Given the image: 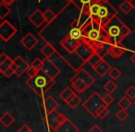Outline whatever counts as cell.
<instances>
[{
	"mask_svg": "<svg viewBox=\"0 0 135 132\" xmlns=\"http://www.w3.org/2000/svg\"><path fill=\"white\" fill-rule=\"evenodd\" d=\"M30 129H31V128H29V126H27L26 124H23L22 126H21V128H20L19 129L17 130V132H28Z\"/></svg>",
	"mask_w": 135,
	"mask_h": 132,
	"instance_id": "obj_46",
	"label": "cell"
},
{
	"mask_svg": "<svg viewBox=\"0 0 135 132\" xmlns=\"http://www.w3.org/2000/svg\"><path fill=\"white\" fill-rule=\"evenodd\" d=\"M131 104H132V101H131V99H129V97L127 96V95L123 96L118 102V105L119 106L121 109H125V110H127L128 108H129V106L131 105Z\"/></svg>",
	"mask_w": 135,
	"mask_h": 132,
	"instance_id": "obj_28",
	"label": "cell"
},
{
	"mask_svg": "<svg viewBox=\"0 0 135 132\" xmlns=\"http://www.w3.org/2000/svg\"><path fill=\"white\" fill-rule=\"evenodd\" d=\"M103 100H104V102H105V105L108 106V105H110L113 102H114V97L111 95V93L107 92V94H105L103 96Z\"/></svg>",
	"mask_w": 135,
	"mask_h": 132,
	"instance_id": "obj_42",
	"label": "cell"
},
{
	"mask_svg": "<svg viewBox=\"0 0 135 132\" xmlns=\"http://www.w3.org/2000/svg\"><path fill=\"white\" fill-rule=\"evenodd\" d=\"M58 115H59V112H57L56 110L45 115L44 121H45V125H46L48 131H50V130H52V129L56 130V128L59 126V124H58V121H57Z\"/></svg>",
	"mask_w": 135,
	"mask_h": 132,
	"instance_id": "obj_10",
	"label": "cell"
},
{
	"mask_svg": "<svg viewBox=\"0 0 135 132\" xmlns=\"http://www.w3.org/2000/svg\"><path fill=\"white\" fill-rule=\"evenodd\" d=\"M8 57H9V56H7L5 53H1V54H0V64H2L3 62L6 61V60L8 59Z\"/></svg>",
	"mask_w": 135,
	"mask_h": 132,
	"instance_id": "obj_47",
	"label": "cell"
},
{
	"mask_svg": "<svg viewBox=\"0 0 135 132\" xmlns=\"http://www.w3.org/2000/svg\"><path fill=\"white\" fill-rule=\"evenodd\" d=\"M75 53L79 56H81L83 61L87 63V61H88L91 56L95 53V51H94V49L93 48L92 46H90V45H88L87 43L83 42V43L78 47V49L76 50Z\"/></svg>",
	"mask_w": 135,
	"mask_h": 132,
	"instance_id": "obj_13",
	"label": "cell"
},
{
	"mask_svg": "<svg viewBox=\"0 0 135 132\" xmlns=\"http://www.w3.org/2000/svg\"><path fill=\"white\" fill-rule=\"evenodd\" d=\"M131 33V30L125 24V23H123L121 26V36L125 39V38L127 37V36H129Z\"/></svg>",
	"mask_w": 135,
	"mask_h": 132,
	"instance_id": "obj_41",
	"label": "cell"
},
{
	"mask_svg": "<svg viewBox=\"0 0 135 132\" xmlns=\"http://www.w3.org/2000/svg\"><path fill=\"white\" fill-rule=\"evenodd\" d=\"M66 1H67L69 4H70V2H71V0H66Z\"/></svg>",
	"mask_w": 135,
	"mask_h": 132,
	"instance_id": "obj_53",
	"label": "cell"
},
{
	"mask_svg": "<svg viewBox=\"0 0 135 132\" xmlns=\"http://www.w3.org/2000/svg\"><path fill=\"white\" fill-rule=\"evenodd\" d=\"M102 2H109V1H110V0H101Z\"/></svg>",
	"mask_w": 135,
	"mask_h": 132,
	"instance_id": "obj_52",
	"label": "cell"
},
{
	"mask_svg": "<svg viewBox=\"0 0 135 132\" xmlns=\"http://www.w3.org/2000/svg\"><path fill=\"white\" fill-rule=\"evenodd\" d=\"M131 61L135 65V53H133V54L131 56Z\"/></svg>",
	"mask_w": 135,
	"mask_h": 132,
	"instance_id": "obj_50",
	"label": "cell"
},
{
	"mask_svg": "<svg viewBox=\"0 0 135 132\" xmlns=\"http://www.w3.org/2000/svg\"><path fill=\"white\" fill-rule=\"evenodd\" d=\"M121 71L120 70H118L117 67H112V69L109 70V72H108V76L111 78V80H118V78H119L120 76H121Z\"/></svg>",
	"mask_w": 135,
	"mask_h": 132,
	"instance_id": "obj_37",
	"label": "cell"
},
{
	"mask_svg": "<svg viewBox=\"0 0 135 132\" xmlns=\"http://www.w3.org/2000/svg\"><path fill=\"white\" fill-rule=\"evenodd\" d=\"M116 117L119 121H122V122H123V121H125L126 119L129 117V114H128L127 110L121 109V108H120V109L116 113Z\"/></svg>",
	"mask_w": 135,
	"mask_h": 132,
	"instance_id": "obj_36",
	"label": "cell"
},
{
	"mask_svg": "<svg viewBox=\"0 0 135 132\" xmlns=\"http://www.w3.org/2000/svg\"><path fill=\"white\" fill-rule=\"evenodd\" d=\"M44 15H45V22L48 25L50 24L51 22H53V21L56 19V17H57V14H56L52 9H50V8H47V9L44 12Z\"/></svg>",
	"mask_w": 135,
	"mask_h": 132,
	"instance_id": "obj_27",
	"label": "cell"
},
{
	"mask_svg": "<svg viewBox=\"0 0 135 132\" xmlns=\"http://www.w3.org/2000/svg\"><path fill=\"white\" fill-rule=\"evenodd\" d=\"M87 132H105L98 125H94Z\"/></svg>",
	"mask_w": 135,
	"mask_h": 132,
	"instance_id": "obj_44",
	"label": "cell"
},
{
	"mask_svg": "<svg viewBox=\"0 0 135 132\" xmlns=\"http://www.w3.org/2000/svg\"><path fill=\"white\" fill-rule=\"evenodd\" d=\"M16 0H1V2L4 3L5 5H7V6H11L12 4H13L14 2H15Z\"/></svg>",
	"mask_w": 135,
	"mask_h": 132,
	"instance_id": "obj_48",
	"label": "cell"
},
{
	"mask_svg": "<svg viewBox=\"0 0 135 132\" xmlns=\"http://www.w3.org/2000/svg\"><path fill=\"white\" fill-rule=\"evenodd\" d=\"M40 70H37V69H35L34 67H32V66H30V67L28 69V70H27V75L29 76V78H33V77H35L36 75L38 74V72H39Z\"/></svg>",
	"mask_w": 135,
	"mask_h": 132,
	"instance_id": "obj_43",
	"label": "cell"
},
{
	"mask_svg": "<svg viewBox=\"0 0 135 132\" xmlns=\"http://www.w3.org/2000/svg\"><path fill=\"white\" fill-rule=\"evenodd\" d=\"M11 67V69H13L14 71H15V73H16V71L18 70V66H17V64H16L14 61H13V63H12V65H11V67Z\"/></svg>",
	"mask_w": 135,
	"mask_h": 132,
	"instance_id": "obj_49",
	"label": "cell"
},
{
	"mask_svg": "<svg viewBox=\"0 0 135 132\" xmlns=\"http://www.w3.org/2000/svg\"><path fill=\"white\" fill-rule=\"evenodd\" d=\"M129 3H131V7H132V9L135 10V0H129Z\"/></svg>",
	"mask_w": 135,
	"mask_h": 132,
	"instance_id": "obj_51",
	"label": "cell"
},
{
	"mask_svg": "<svg viewBox=\"0 0 135 132\" xmlns=\"http://www.w3.org/2000/svg\"><path fill=\"white\" fill-rule=\"evenodd\" d=\"M28 132H34V131H33V130H32V129H30V130H29Z\"/></svg>",
	"mask_w": 135,
	"mask_h": 132,
	"instance_id": "obj_54",
	"label": "cell"
},
{
	"mask_svg": "<svg viewBox=\"0 0 135 132\" xmlns=\"http://www.w3.org/2000/svg\"><path fill=\"white\" fill-rule=\"evenodd\" d=\"M43 65H44V60H42L41 58H35L32 62V64H31V66L32 67H34L35 69H37V70H41L42 67H43Z\"/></svg>",
	"mask_w": 135,
	"mask_h": 132,
	"instance_id": "obj_39",
	"label": "cell"
},
{
	"mask_svg": "<svg viewBox=\"0 0 135 132\" xmlns=\"http://www.w3.org/2000/svg\"><path fill=\"white\" fill-rule=\"evenodd\" d=\"M109 114V109L107 108V106H104L102 107L101 109L98 111L97 113V118H101V119H104Z\"/></svg>",
	"mask_w": 135,
	"mask_h": 132,
	"instance_id": "obj_38",
	"label": "cell"
},
{
	"mask_svg": "<svg viewBox=\"0 0 135 132\" xmlns=\"http://www.w3.org/2000/svg\"><path fill=\"white\" fill-rule=\"evenodd\" d=\"M11 12V9L9 8V7L5 5L4 3H0V19L4 21V19L8 16Z\"/></svg>",
	"mask_w": 135,
	"mask_h": 132,
	"instance_id": "obj_32",
	"label": "cell"
},
{
	"mask_svg": "<svg viewBox=\"0 0 135 132\" xmlns=\"http://www.w3.org/2000/svg\"><path fill=\"white\" fill-rule=\"evenodd\" d=\"M83 42L95 50L97 47L107 43L108 34L104 27L91 19L83 29Z\"/></svg>",
	"mask_w": 135,
	"mask_h": 132,
	"instance_id": "obj_1",
	"label": "cell"
},
{
	"mask_svg": "<svg viewBox=\"0 0 135 132\" xmlns=\"http://www.w3.org/2000/svg\"><path fill=\"white\" fill-rule=\"evenodd\" d=\"M56 132H79V128L74 123H72L68 118L62 125H60L56 130Z\"/></svg>",
	"mask_w": 135,
	"mask_h": 132,
	"instance_id": "obj_19",
	"label": "cell"
},
{
	"mask_svg": "<svg viewBox=\"0 0 135 132\" xmlns=\"http://www.w3.org/2000/svg\"><path fill=\"white\" fill-rule=\"evenodd\" d=\"M119 9L121 10L124 14H129V12L132 10V7H131V3H129V0H124L123 2L120 4Z\"/></svg>",
	"mask_w": 135,
	"mask_h": 132,
	"instance_id": "obj_33",
	"label": "cell"
},
{
	"mask_svg": "<svg viewBox=\"0 0 135 132\" xmlns=\"http://www.w3.org/2000/svg\"><path fill=\"white\" fill-rule=\"evenodd\" d=\"M69 35L70 37L77 40H83V31L79 28H70V31L69 32Z\"/></svg>",
	"mask_w": 135,
	"mask_h": 132,
	"instance_id": "obj_31",
	"label": "cell"
},
{
	"mask_svg": "<svg viewBox=\"0 0 135 132\" xmlns=\"http://www.w3.org/2000/svg\"><path fill=\"white\" fill-rule=\"evenodd\" d=\"M111 69H112V67H111V66L109 65V64L107 63L105 59H104L103 61L99 64V65L96 66V67H94V70L95 71L96 74H97L98 76L102 78V77H104L105 74H108L109 70H110Z\"/></svg>",
	"mask_w": 135,
	"mask_h": 132,
	"instance_id": "obj_20",
	"label": "cell"
},
{
	"mask_svg": "<svg viewBox=\"0 0 135 132\" xmlns=\"http://www.w3.org/2000/svg\"><path fill=\"white\" fill-rule=\"evenodd\" d=\"M126 52V47L122 43L110 45L108 50V55L113 58H118Z\"/></svg>",
	"mask_w": 135,
	"mask_h": 132,
	"instance_id": "obj_18",
	"label": "cell"
},
{
	"mask_svg": "<svg viewBox=\"0 0 135 132\" xmlns=\"http://www.w3.org/2000/svg\"><path fill=\"white\" fill-rule=\"evenodd\" d=\"M18 32L17 28L8 21H3L0 24V38L3 42H8Z\"/></svg>",
	"mask_w": 135,
	"mask_h": 132,
	"instance_id": "obj_6",
	"label": "cell"
},
{
	"mask_svg": "<svg viewBox=\"0 0 135 132\" xmlns=\"http://www.w3.org/2000/svg\"><path fill=\"white\" fill-rule=\"evenodd\" d=\"M133 102H133V104H135V101H133Z\"/></svg>",
	"mask_w": 135,
	"mask_h": 132,
	"instance_id": "obj_55",
	"label": "cell"
},
{
	"mask_svg": "<svg viewBox=\"0 0 135 132\" xmlns=\"http://www.w3.org/2000/svg\"><path fill=\"white\" fill-rule=\"evenodd\" d=\"M83 80L89 87H91V86L94 83V81H95L94 77H93L89 72H87L84 69H81L80 70L76 71V73L73 75V77L70 79V82L73 81V80Z\"/></svg>",
	"mask_w": 135,
	"mask_h": 132,
	"instance_id": "obj_11",
	"label": "cell"
},
{
	"mask_svg": "<svg viewBox=\"0 0 135 132\" xmlns=\"http://www.w3.org/2000/svg\"><path fill=\"white\" fill-rule=\"evenodd\" d=\"M15 74V71L13 70V69H11V67H10V69H8V70L6 71V72L4 73V76L6 77V78H8V79H9V78H11L12 76H13V75Z\"/></svg>",
	"mask_w": 135,
	"mask_h": 132,
	"instance_id": "obj_45",
	"label": "cell"
},
{
	"mask_svg": "<svg viewBox=\"0 0 135 132\" xmlns=\"http://www.w3.org/2000/svg\"><path fill=\"white\" fill-rule=\"evenodd\" d=\"M125 93L131 101H135V87L134 86H131V87L128 88V89L126 90Z\"/></svg>",
	"mask_w": 135,
	"mask_h": 132,
	"instance_id": "obj_40",
	"label": "cell"
},
{
	"mask_svg": "<svg viewBox=\"0 0 135 132\" xmlns=\"http://www.w3.org/2000/svg\"><path fill=\"white\" fill-rule=\"evenodd\" d=\"M28 21L30 22H32V25L36 27V28H40V27L44 26L45 22V15L44 12H42V10L40 8H36L32 14L28 17Z\"/></svg>",
	"mask_w": 135,
	"mask_h": 132,
	"instance_id": "obj_12",
	"label": "cell"
},
{
	"mask_svg": "<svg viewBox=\"0 0 135 132\" xmlns=\"http://www.w3.org/2000/svg\"><path fill=\"white\" fill-rule=\"evenodd\" d=\"M73 94H74V91H72L70 88L67 87V88H65V89H64L61 92H60L59 97L64 101V102H67L68 100H69V99H70Z\"/></svg>",
	"mask_w": 135,
	"mask_h": 132,
	"instance_id": "obj_30",
	"label": "cell"
},
{
	"mask_svg": "<svg viewBox=\"0 0 135 132\" xmlns=\"http://www.w3.org/2000/svg\"><path fill=\"white\" fill-rule=\"evenodd\" d=\"M14 121H15L14 116H12L11 114L8 113V112L4 113L2 115V116L0 117V122H1L2 125H4L6 128H9V126L14 123Z\"/></svg>",
	"mask_w": 135,
	"mask_h": 132,
	"instance_id": "obj_24",
	"label": "cell"
},
{
	"mask_svg": "<svg viewBox=\"0 0 135 132\" xmlns=\"http://www.w3.org/2000/svg\"><path fill=\"white\" fill-rule=\"evenodd\" d=\"M116 16H118V10L109 2H102L101 1V7H100L99 12H98L97 19L94 21H96L98 24L105 28L107 23Z\"/></svg>",
	"mask_w": 135,
	"mask_h": 132,
	"instance_id": "obj_5",
	"label": "cell"
},
{
	"mask_svg": "<svg viewBox=\"0 0 135 132\" xmlns=\"http://www.w3.org/2000/svg\"><path fill=\"white\" fill-rule=\"evenodd\" d=\"M83 106L93 117L97 118V113L102 107L107 106L103 100V97L98 92L94 91L89 96V98L83 104Z\"/></svg>",
	"mask_w": 135,
	"mask_h": 132,
	"instance_id": "obj_4",
	"label": "cell"
},
{
	"mask_svg": "<svg viewBox=\"0 0 135 132\" xmlns=\"http://www.w3.org/2000/svg\"><path fill=\"white\" fill-rule=\"evenodd\" d=\"M104 89H105L107 92L112 93L118 89V85H117L113 80H109V81H107V83L104 85Z\"/></svg>",
	"mask_w": 135,
	"mask_h": 132,
	"instance_id": "obj_35",
	"label": "cell"
},
{
	"mask_svg": "<svg viewBox=\"0 0 135 132\" xmlns=\"http://www.w3.org/2000/svg\"><path fill=\"white\" fill-rule=\"evenodd\" d=\"M21 43L23 45L26 50L32 51L36 45L39 43V40L36 38L35 35L32 33V32H27L24 36L21 39Z\"/></svg>",
	"mask_w": 135,
	"mask_h": 132,
	"instance_id": "obj_14",
	"label": "cell"
},
{
	"mask_svg": "<svg viewBox=\"0 0 135 132\" xmlns=\"http://www.w3.org/2000/svg\"><path fill=\"white\" fill-rule=\"evenodd\" d=\"M14 62H15L18 66V70L16 71V73H15V75L18 77L22 76L24 73L27 72L28 69L30 67V66L28 65V63H27L21 56H18L17 57L14 59Z\"/></svg>",
	"mask_w": 135,
	"mask_h": 132,
	"instance_id": "obj_17",
	"label": "cell"
},
{
	"mask_svg": "<svg viewBox=\"0 0 135 132\" xmlns=\"http://www.w3.org/2000/svg\"><path fill=\"white\" fill-rule=\"evenodd\" d=\"M101 0H71L70 4L73 5L80 12L89 14V7L94 2H99Z\"/></svg>",
	"mask_w": 135,
	"mask_h": 132,
	"instance_id": "obj_15",
	"label": "cell"
},
{
	"mask_svg": "<svg viewBox=\"0 0 135 132\" xmlns=\"http://www.w3.org/2000/svg\"><path fill=\"white\" fill-rule=\"evenodd\" d=\"M43 106L45 109V114H49L51 112L55 111L57 109V107L59 106V104L57 102V101L52 96H48L47 98H45L43 102Z\"/></svg>",
	"mask_w": 135,
	"mask_h": 132,
	"instance_id": "obj_16",
	"label": "cell"
},
{
	"mask_svg": "<svg viewBox=\"0 0 135 132\" xmlns=\"http://www.w3.org/2000/svg\"><path fill=\"white\" fill-rule=\"evenodd\" d=\"M83 43V40H77L74 38L70 37L69 34L63 37V39L60 41L59 45L64 48V50L69 54L76 52V50L78 49V47Z\"/></svg>",
	"mask_w": 135,
	"mask_h": 132,
	"instance_id": "obj_7",
	"label": "cell"
},
{
	"mask_svg": "<svg viewBox=\"0 0 135 132\" xmlns=\"http://www.w3.org/2000/svg\"><path fill=\"white\" fill-rule=\"evenodd\" d=\"M109 47H110V45H109L108 43H104V45H100V46L97 47L94 51H95V53H97L100 56H102V57L104 58L108 54Z\"/></svg>",
	"mask_w": 135,
	"mask_h": 132,
	"instance_id": "obj_29",
	"label": "cell"
},
{
	"mask_svg": "<svg viewBox=\"0 0 135 132\" xmlns=\"http://www.w3.org/2000/svg\"><path fill=\"white\" fill-rule=\"evenodd\" d=\"M13 61H14V59H11L10 57H8L5 62H3L2 64H0V71H1L2 74H4L8 69H10Z\"/></svg>",
	"mask_w": 135,
	"mask_h": 132,
	"instance_id": "obj_34",
	"label": "cell"
},
{
	"mask_svg": "<svg viewBox=\"0 0 135 132\" xmlns=\"http://www.w3.org/2000/svg\"><path fill=\"white\" fill-rule=\"evenodd\" d=\"M63 58H64V61L67 63V65L71 67L72 69H74L75 71H78L81 69H83V65L86 63L75 52L71 53V54L67 53V56H63Z\"/></svg>",
	"mask_w": 135,
	"mask_h": 132,
	"instance_id": "obj_8",
	"label": "cell"
},
{
	"mask_svg": "<svg viewBox=\"0 0 135 132\" xmlns=\"http://www.w3.org/2000/svg\"><path fill=\"white\" fill-rule=\"evenodd\" d=\"M124 22H122L118 16L114 17L105 27L107 34H108V39L107 43L110 45L121 43L122 40L124 39L121 36V26Z\"/></svg>",
	"mask_w": 135,
	"mask_h": 132,
	"instance_id": "obj_3",
	"label": "cell"
},
{
	"mask_svg": "<svg viewBox=\"0 0 135 132\" xmlns=\"http://www.w3.org/2000/svg\"><path fill=\"white\" fill-rule=\"evenodd\" d=\"M81 104V99L80 98L76 93H74L67 102V104L70 106L71 109H75V108Z\"/></svg>",
	"mask_w": 135,
	"mask_h": 132,
	"instance_id": "obj_26",
	"label": "cell"
},
{
	"mask_svg": "<svg viewBox=\"0 0 135 132\" xmlns=\"http://www.w3.org/2000/svg\"><path fill=\"white\" fill-rule=\"evenodd\" d=\"M103 60H104V58L102 57V56H100L97 53H94V54L90 57V59L87 61V63L90 65V67H92L93 69H94V67H95L96 66L99 65Z\"/></svg>",
	"mask_w": 135,
	"mask_h": 132,
	"instance_id": "obj_25",
	"label": "cell"
},
{
	"mask_svg": "<svg viewBox=\"0 0 135 132\" xmlns=\"http://www.w3.org/2000/svg\"><path fill=\"white\" fill-rule=\"evenodd\" d=\"M56 52V48L50 43H48V42L45 43V45L41 48V53L45 56V58H50Z\"/></svg>",
	"mask_w": 135,
	"mask_h": 132,
	"instance_id": "obj_22",
	"label": "cell"
},
{
	"mask_svg": "<svg viewBox=\"0 0 135 132\" xmlns=\"http://www.w3.org/2000/svg\"><path fill=\"white\" fill-rule=\"evenodd\" d=\"M70 83H71V86L74 88V90H75L78 93L85 92V91L90 88L84 81H83V80H73V81H71Z\"/></svg>",
	"mask_w": 135,
	"mask_h": 132,
	"instance_id": "obj_21",
	"label": "cell"
},
{
	"mask_svg": "<svg viewBox=\"0 0 135 132\" xmlns=\"http://www.w3.org/2000/svg\"><path fill=\"white\" fill-rule=\"evenodd\" d=\"M100 7H101V1L93 3V4H91L90 7H89V15H90L91 19H92L93 21H96V19H97Z\"/></svg>",
	"mask_w": 135,
	"mask_h": 132,
	"instance_id": "obj_23",
	"label": "cell"
},
{
	"mask_svg": "<svg viewBox=\"0 0 135 132\" xmlns=\"http://www.w3.org/2000/svg\"><path fill=\"white\" fill-rule=\"evenodd\" d=\"M42 70H43L48 77L53 79V80H56V77L61 73V69H60L54 62L51 61L49 58H45Z\"/></svg>",
	"mask_w": 135,
	"mask_h": 132,
	"instance_id": "obj_9",
	"label": "cell"
},
{
	"mask_svg": "<svg viewBox=\"0 0 135 132\" xmlns=\"http://www.w3.org/2000/svg\"><path fill=\"white\" fill-rule=\"evenodd\" d=\"M26 84L40 97H43L56 84L55 80L48 77L43 70H40L33 78H29Z\"/></svg>",
	"mask_w": 135,
	"mask_h": 132,
	"instance_id": "obj_2",
	"label": "cell"
}]
</instances>
